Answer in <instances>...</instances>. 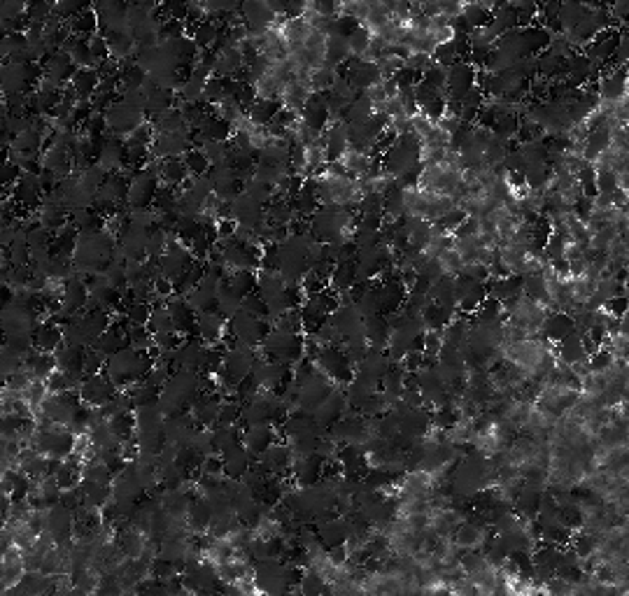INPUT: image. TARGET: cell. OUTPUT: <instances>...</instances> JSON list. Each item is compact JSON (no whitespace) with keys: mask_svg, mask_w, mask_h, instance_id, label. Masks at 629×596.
<instances>
[{"mask_svg":"<svg viewBox=\"0 0 629 596\" xmlns=\"http://www.w3.org/2000/svg\"><path fill=\"white\" fill-rule=\"evenodd\" d=\"M189 10H191V12H196V5H189ZM187 19H200V16H198V14H189Z\"/></svg>","mask_w":629,"mask_h":596,"instance_id":"4","label":"cell"},{"mask_svg":"<svg viewBox=\"0 0 629 596\" xmlns=\"http://www.w3.org/2000/svg\"><path fill=\"white\" fill-rule=\"evenodd\" d=\"M271 445H275V435L271 431V426H268V424L249 426L247 433H245V450L249 452V455L262 457L264 452L271 448Z\"/></svg>","mask_w":629,"mask_h":596,"instance_id":"1","label":"cell"},{"mask_svg":"<svg viewBox=\"0 0 629 596\" xmlns=\"http://www.w3.org/2000/svg\"><path fill=\"white\" fill-rule=\"evenodd\" d=\"M594 182H597L599 194H608L611 196L615 189H620L618 175L613 170H608V168H597V178H594Z\"/></svg>","mask_w":629,"mask_h":596,"instance_id":"3","label":"cell"},{"mask_svg":"<svg viewBox=\"0 0 629 596\" xmlns=\"http://www.w3.org/2000/svg\"><path fill=\"white\" fill-rule=\"evenodd\" d=\"M613 361H615L613 352L601 347L597 354H592L590 359H587V366H590V373H606V371H611Z\"/></svg>","mask_w":629,"mask_h":596,"instance_id":"2","label":"cell"},{"mask_svg":"<svg viewBox=\"0 0 629 596\" xmlns=\"http://www.w3.org/2000/svg\"><path fill=\"white\" fill-rule=\"evenodd\" d=\"M620 596H627V594H620Z\"/></svg>","mask_w":629,"mask_h":596,"instance_id":"5","label":"cell"}]
</instances>
